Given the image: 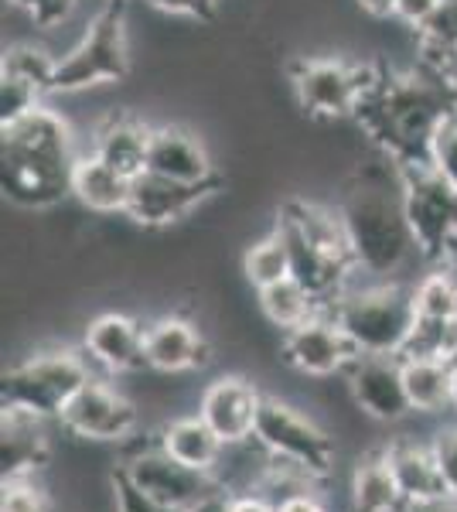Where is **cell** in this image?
Listing matches in <instances>:
<instances>
[{
	"label": "cell",
	"mask_w": 457,
	"mask_h": 512,
	"mask_svg": "<svg viewBox=\"0 0 457 512\" xmlns=\"http://www.w3.org/2000/svg\"><path fill=\"white\" fill-rule=\"evenodd\" d=\"M457 113V99L444 76L427 65L403 76H386L379 89L355 110L362 134L396 168L430 164V140L447 117Z\"/></svg>",
	"instance_id": "6da1fadb"
},
{
	"label": "cell",
	"mask_w": 457,
	"mask_h": 512,
	"mask_svg": "<svg viewBox=\"0 0 457 512\" xmlns=\"http://www.w3.org/2000/svg\"><path fill=\"white\" fill-rule=\"evenodd\" d=\"M0 164H4V195L21 209H55L72 195L79 147L65 117L48 110L45 103L7 123Z\"/></svg>",
	"instance_id": "7a4b0ae2"
},
{
	"label": "cell",
	"mask_w": 457,
	"mask_h": 512,
	"mask_svg": "<svg viewBox=\"0 0 457 512\" xmlns=\"http://www.w3.org/2000/svg\"><path fill=\"white\" fill-rule=\"evenodd\" d=\"M338 216L362 274L389 280L417 253L403 209V175L389 158H382L376 168L355 171Z\"/></svg>",
	"instance_id": "3957f363"
},
{
	"label": "cell",
	"mask_w": 457,
	"mask_h": 512,
	"mask_svg": "<svg viewBox=\"0 0 457 512\" xmlns=\"http://www.w3.org/2000/svg\"><path fill=\"white\" fill-rule=\"evenodd\" d=\"M277 229L290 253V277L304 284L328 308L352 284L355 256L348 246L342 216L335 209L290 198L277 212Z\"/></svg>",
	"instance_id": "277c9868"
},
{
	"label": "cell",
	"mask_w": 457,
	"mask_h": 512,
	"mask_svg": "<svg viewBox=\"0 0 457 512\" xmlns=\"http://www.w3.org/2000/svg\"><path fill=\"white\" fill-rule=\"evenodd\" d=\"M328 311L359 345L362 355H400L417 321L413 287L396 284V280H379L365 287L348 284L328 304Z\"/></svg>",
	"instance_id": "5b68a950"
},
{
	"label": "cell",
	"mask_w": 457,
	"mask_h": 512,
	"mask_svg": "<svg viewBox=\"0 0 457 512\" xmlns=\"http://www.w3.org/2000/svg\"><path fill=\"white\" fill-rule=\"evenodd\" d=\"M134 69L127 14L120 0H106L89 18L76 45L58 59L52 93H86L93 86H120Z\"/></svg>",
	"instance_id": "8992f818"
},
{
	"label": "cell",
	"mask_w": 457,
	"mask_h": 512,
	"mask_svg": "<svg viewBox=\"0 0 457 512\" xmlns=\"http://www.w3.org/2000/svg\"><path fill=\"white\" fill-rule=\"evenodd\" d=\"M93 379L89 355L76 349H48L18 362L0 383V407H21L38 417L58 420L69 400Z\"/></svg>",
	"instance_id": "52a82bcc"
},
{
	"label": "cell",
	"mask_w": 457,
	"mask_h": 512,
	"mask_svg": "<svg viewBox=\"0 0 457 512\" xmlns=\"http://www.w3.org/2000/svg\"><path fill=\"white\" fill-rule=\"evenodd\" d=\"M253 444L267 454V461H277L284 468H294L314 482H324L335 472V441L324 427L314 424L311 417L297 407L263 396L260 417H256Z\"/></svg>",
	"instance_id": "ba28073f"
},
{
	"label": "cell",
	"mask_w": 457,
	"mask_h": 512,
	"mask_svg": "<svg viewBox=\"0 0 457 512\" xmlns=\"http://www.w3.org/2000/svg\"><path fill=\"white\" fill-rule=\"evenodd\" d=\"M386 79L376 65L348 59H297L290 86L301 110L314 120H348Z\"/></svg>",
	"instance_id": "9c48e42d"
},
{
	"label": "cell",
	"mask_w": 457,
	"mask_h": 512,
	"mask_svg": "<svg viewBox=\"0 0 457 512\" xmlns=\"http://www.w3.org/2000/svg\"><path fill=\"white\" fill-rule=\"evenodd\" d=\"M400 175L403 209L413 243H417V256L430 267H440L457 243V192L430 164L400 168Z\"/></svg>",
	"instance_id": "30bf717a"
},
{
	"label": "cell",
	"mask_w": 457,
	"mask_h": 512,
	"mask_svg": "<svg viewBox=\"0 0 457 512\" xmlns=\"http://www.w3.org/2000/svg\"><path fill=\"white\" fill-rule=\"evenodd\" d=\"M120 468L134 478L147 495H154L157 502H164V506H171L178 512H191L202 499L226 489L215 475L195 472V468L174 461L168 451L157 448V441H154V448L130 454Z\"/></svg>",
	"instance_id": "8fae6325"
},
{
	"label": "cell",
	"mask_w": 457,
	"mask_h": 512,
	"mask_svg": "<svg viewBox=\"0 0 457 512\" xmlns=\"http://www.w3.org/2000/svg\"><path fill=\"white\" fill-rule=\"evenodd\" d=\"M280 355H284L287 366L297 369L301 376L324 379V376L348 373V366H352L362 352H359V345L345 335V328L331 318V311L324 308L311 321L284 332Z\"/></svg>",
	"instance_id": "7c38bea8"
},
{
	"label": "cell",
	"mask_w": 457,
	"mask_h": 512,
	"mask_svg": "<svg viewBox=\"0 0 457 512\" xmlns=\"http://www.w3.org/2000/svg\"><path fill=\"white\" fill-rule=\"evenodd\" d=\"M58 424H62L69 434L82 437V441H103V444L116 441L120 444L137 431L140 414L120 390H113L106 379L93 376L69 400V407L62 410Z\"/></svg>",
	"instance_id": "4fadbf2b"
},
{
	"label": "cell",
	"mask_w": 457,
	"mask_h": 512,
	"mask_svg": "<svg viewBox=\"0 0 457 512\" xmlns=\"http://www.w3.org/2000/svg\"><path fill=\"white\" fill-rule=\"evenodd\" d=\"M222 188V178L202 181V185H185V181L161 178L154 171H140L130 181V202L123 216L134 219L144 229H164L174 222L188 219L205 198H212Z\"/></svg>",
	"instance_id": "5bb4252c"
},
{
	"label": "cell",
	"mask_w": 457,
	"mask_h": 512,
	"mask_svg": "<svg viewBox=\"0 0 457 512\" xmlns=\"http://www.w3.org/2000/svg\"><path fill=\"white\" fill-rule=\"evenodd\" d=\"M348 390L355 407L379 424H396L410 417V396L403 383V359L400 355H359L348 366Z\"/></svg>",
	"instance_id": "9a60e30c"
},
{
	"label": "cell",
	"mask_w": 457,
	"mask_h": 512,
	"mask_svg": "<svg viewBox=\"0 0 457 512\" xmlns=\"http://www.w3.org/2000/svg\"><path fill=\"white\" fill-rule=\"evenodd\" d=\"M263 407V393L256 390L243 376H219L215 383L205 386L198 400V417L222 437V444H246L253 441L256 417Z\"/></svg>",
	"instance_id": "2e32d148"
},
{
	"label": "cell",
	"mask_w": 457,
	"mask_h": 512,
	"mask_svg": "<svg viewBox=\"0 0 457 512\" xmlns=\"http://www.w3.org/2000/svg\"><path fill=\"white\" fill-rule=\"evenodd\" d=\"M147 325H140L137 318L110 311L89 321L86 335H82V352L89 355V362L99 366L103 373L120 376V373H137L147 369Z\"/></svg>",
	"instance_id": "e0dca14e"
},
{
	"label": "cell",
	"mask_w": 457,
	"mask_h": 512,
	"mask_svg": "<svg viewBox=\"0 0 457 512\" xmlns=\"http://www.w3.org/2000/svg\"><path fill=\"white\" fill-rule=\"evenodd\" d=\"M52 458L48 417L21 407H0V475L4 482L35 478Z\"/></svg>",
	"instance_id": "ac0fdd59"
},
{
	"label": "cell",
	"mask_w": 457,
	"mask_h": 512,
	"mask_svg": "<svg viewBox=\"0 0 457 512\" xmlns=\"http://www.w3.org/2000/svg\"><path fill=\"white\" fill-rule=\"evenodd\" d=\"M144 349H147V369L168 373V376L195 373V369L209 366V359H212L209 338L198 332L195 321L178 318V315L154 318L151 325H147Z\"/></svg>",
	"instance_id": "d6986e66"
},
{
	"label": "cell",
	"mask_w": 457,
	"mask_h": 512,
	"mask_svg": "<svg viewBox=\"0 0 457 512\" xmlns=\"http://www.w3.org/2000/svg\"><path fill=\"white\" fill-rule=\"evenodd\" d=\"M147 171L171 181H185V185H202V181L219 178L205 144L178 123L154 127L151 147H147Z\"/></svg>",
	"instance_id": "ffe728a7"
},
{
	"label": "cell",
	"mask_w": 457,
	"mask_h": 512,
	"mask_svg": "<svg viewBox=\"0 0 457 512\" xmlns=\"http://www.w3.org/2000/svg\"><path fill=\"white\" fill-rule=\"evenodd\" d=\"M154 127L134 117L130 110L106 113L96 123L93 137H89V154H96L99 161H106L120 175L137 178L140 171H147V147H151Z\"/></svg>",
	"instance_id": "44dd1931"
},
{
	"label": "cell",
	"mask_w": 457,
	"mask_h": 512,
	"mask_svg": "<svg viewBox=\"0 0 457 512\" xmlns=\"http://www.w3.org/2000/svg\"><path fill=\"white\" fill-rule=\"evenodd\" d=\"M386 454L396 472V482H400L406 495V506H420V502H434L447 495L434 444H420L413 437H396V441L386 444Z\"/></svg>",
	"instance_id": "7402d4cb"
},
{
	"label": "cell",
	"mask_w": 457,
	"mask_h": 512,
	"mask_svg": "<svg viewBox=\"0 0 457 512\" xmlns=\"http://www.w3.org/2000/svg\"><path fill=\"white\" fill-rule=\"evenodd\" d=\"M130 181L134 178L120 175L96 154L82 151L76 161V175H72V195L79 198L82 209L96 212V216H116V212H127Z\"/></svg>",
	"instance_id": "603a6c76"
},
{
	"label": "cell",
	"mask_w": 457,
	"mask_h": 512,
	"mask_svg": "<svg viewBox=\"0 0 457 512\" xmlns=\"http://www.w3.org/2000/svg\"><path fill=\"white\" fill-rule=\"evenodd\" d=\"M157 448L168 451L181 465L195 468V472L215 475V465L222 461L226 444H222V437L195 414V417H178V420H171V424H164L161 431H157Z\"/></svg>",
	"instance_id": "cb8c5ba5"
},
{
	"label": "cell",
	"mask_w": 457,
	"mask_h": 512,
	"mask_svg": "<svg viewBox=\"0 0 457 512\" xmlns=\"http://www.w3.org/2000/svg\"><path fill=\"white\" fill-rule=\"evenodd\" d=\"M352 509L355 512H406V495L396 482L386 448L359 458L352 475Z\"/></svg>",
	"instance_id": "d4e9b609"
},
{
	"label": "cell",
	"mask_w": 457,
	"mask_h": 512,
	"mask_svg": "<svg viewBox=\"0 0 457 512\" xmlns=\"http://www.w3.org/2000/svg\"><path fill=\"white\" fill-rule=\"evenodd\" d=\"M403 383L413 414H440L444 407H451L454 396V362L403 359Z\"/></svg>",
	"instance_id": "484cf974"
},
{
	"label": "cell",
	"mask_w": 457,
	"mask_h": 512,
	"mask_svg": "<svg viewBox=\"0 0 457 512\" xmlns=\"http://www.w3.org/2000/svg\"><path fill=\"white\" fill-rule=\"evenodd\" d=\"M256 294H260L263 315H267L270 325H277L280 332H290V328L304 325V321H311L318 311H324V304L318 297L307 291L304 284H297L294 277L263 287V291H256Z\"/></svg>",
	"instance_id": "4316f807"
},
{
	"label": "cell",
	"mask_w": 457,
	"mask_h": 512,
	"mask_svg": "<svg viewBox=\"0 0 457 512\" xmlns=\"http://www.w3.org/2000/svg\"><path fill=\"white\" fill-rule=\"evenodd\" d=\"M400 355L403 359L457 362V318H420L417 315Z\"/></svg>",
	"instance_id": "83f0119b"
},
{
	"label": "cell",
	"mask_w": 457,
	"mask_h": 512,
	"mask_svg": "<svg viewBox=\"0 0 457 512\" xmlns=\"http://www.w3.org/2000/svg\"><path fill=\"white\" fill-rule=\"evenodd\" d=\"M243 274L256 291H263V287L280 284V280L290 277V253H287L284 236H280L277 229L249 246L243 256Z\"/></svg>",
	"instance_id": "f1b7e54d"
},
{
	"label": "cell",
	"mask_w": 457,
	"mask_h": 512,
	"mask_svg": "<svg viewBox=\"0 0 457 512\" xmlns=\"http://www.w3.org/2000/svg\"><path fill=\"white\" fill-rule=\"evenodd\" d=\"M55 69H58V59L45 45H38V41H18V45H11L4 52V65H0V72L31 82V86H38L45 96L52 93Z\"/></svg>",
	"instance_id": "f546056e"
},
{
	"label": "cell",
	"mask_w": 457,
	"mask_h": 512,
	"mask_svg": "<svg viewBox=\"0 0 457 512\" xmlns=\"http://www.w3.org/2000/svg\"><path fill=\"white\" fill-rule=\"evenodd\" d=\"M413 308L420 318H457V284L444 267H434L413 287Z\"/></svg>",
	"instance_id": "4dcf8cb0"
},
{
	"label": "cell",
	"mask_w": 457,
	"mask_h": 512,
	"mask_svg": "<svg viewBox=\"0 0 457 512\" xmlns=\"http://www.w3.org/2000/svg\"><path fill=\"white\" fill-rule=\"evenodd\" d=\"M41 99H45V93H41L38 86L0 72V127L21 120L24 113H31L35 106H41Z\"/></svg>",
	"instance_id": "1f68e13d"
},
{
	"label": "cell",
	"mask_w": 457,
	"mask_h": 512,
	"mask_svg": "<svg viewBox=\"0 0 457 512\" xmlns=\"http://www.w3.org/2000/svg\"><path fill=\"white\" fill-rule=\"evenodd\" d=\"M430 168L457 192V113L440 123L430 140Z\"/></svg>",
	"instance_id": "d6a6232c"
},
{
	"label": "cell",
	"mask_w": 457,
	"mask_h": 512,
	"mask_svg": "<svg viewBox=\"0 0 457 512\" xmlns=\"http://www.w3.org/2000/svg\"><path fill=\"white\" fill-rule=\"evenodd\" d=\"M11 4L31 21L35 31H55L79 11L82 0H11Z\"/></svg>",
	"instance_id": "836d02e7"
},
{
	"label": "cell",
	"mask_w": 457,
	"mask_h": 512,
	"mask_svg": "<svg viewBox=\"0 0 457 512\" xmlns=\"http://www.w3.org/2000/svg\"><path fill=\"white\" fill-rule=\"evenodd\" d=\"M110 485H113L116 512H178V509L164 506V502H157L154 495H147L123 468H116L110 475Z\"/></svg>",
	"instance_id": "e575fe53"
},
{
	"label": "cell",
	"mask_w": 457,
	"mask_h": 512,
	"mask_svg": "<svg viewBox=\"0 0 457 512\" xmlns=\"http://www.w3.org/2000/svg\"><path fill=\"white\" fill-rule=\"evenodd\" d=\"M0 512H52V502L35 478H18V482H4L0 495Z\"/></svg>",
	"instance_id": "d590c367"
},
{
	"label": "cell",
	"mask_w": 457,
	"mask_h": 512,
	"mask_svg": "<svg viewBox=\"0 0 457 512\" xmlns=\"http://www.w3.org/2000/svg\"><path fill=\"white\" fill-rule=\"evenodd\" d=\"M434 451H437V461H440V475H444V485H447V495L457 499V424L454 427H444L434 441Z\"/></svg>",
	"instance_id": "8d00e7d4"
},
{
	"label": "cell",
	"mask_w": 457,
	"mask_h": 512,
	"mask_svg": "<svg viewBox=\"0 0 457 512\" xmlns=\"http://www.w3.org/2000/svg\"><path fill=\"white\" fill-rule=\"evenodd\" d=\"M444 0H396V21H403L406 28L420 31L423 24L434 18V11Z\"/></svg>",
	"instance_id": "74e56055"
},
{
	"label": "cell",
	"mask_w": 457,
	"mask_h": 512,
	"mask_svg": "<svg viewBox=\"0 0 457 512\" xmlns=\"http://www.w3.org/2000/svg\"><path fill=\"white\" fill-rule=\"evenodd\" d=\"M226 512H277V502H270L260 492H246V495H229Z\"/></svg>",
	"instance_id": "f35d334b"
},
{
	"label": "cell",
	"mask_w": 457,
	"mask_h": 512,
	"mask_svg": "<svg viewBox=\"0 0 457 512\" xmlns=\"http://www.w3.org/2000/svg\"><path fill=\"white\" fill-rule=\"evenodd\" d=\"M154 11L168 14V18H191V21H202L198 14V0H147Z\"/></svg>",
	"instance_id": "ab89813d"
},
{
	"label": "cell",
	"mask_w": 457,
	"mask_h": 512,
	"mask_svg": "<svg viewBox=\"0 0 457 512\" xmlns=\"http://www.w3.org/2000/svg\"><path fill=\"white\" fill-rule=\"evenodd\" d=\"M277 512H324V506L314 492H294L277 502Z\"/></svg>",
	"instance_id": "60d3db41"
},
{
	"label": "cell",
	"mask_w": 457,
	"mask_h": 512,
	"mask_svg": "<svg viewBox=\"0 0 457 512\" xmlns=\"http://www.w3.org/2000/svg\"><path fill=\"white\" fill-rule=\"evenodd\" d=\"M359 11L372 21H389L396 18V0H355Z\"/></svg>",
	"instance_id": "b9f144b4"
},
{
	"label": "cell",
	"mask_w": 457,
	"mask_h": 512,
	"mask_svg": "<svg viewBox=\"0 0 457 512\" xmlns=\"http://www.w3.org/2000/svg\"><path fill=\"white\" fill-rule=\"evenodd\" d=\"M406 512H457V499H451V495H444V499H434V502L406 506Z\"/></svg>",
	"instance_id": "7bdbcfd3"
},
{
	"label": "cell",
	"mask_w": 457,
	"mask_h": 512,
	"mask_svg": "<svg viewBox=\"0 0 457 512\" xmlns=\"http://www.w3.org/2000/svg\"><path fill=\"white\" fill-rule=\"evenodd\" d=\"M226 506H229V492L222 489V492L209 495V499H202L191 512H226Z\"/></svg>",
	"instance_id": "ee69618b"
},
{
	"label": "cell",
	"mask_w": 457,
	"mask_h": 512,
	"mask_svg": "<svg viewBox=\"0 0 457 512\" xmlns=\"http://www.w3.org/2000/svg\"><path fill=\"white\" fill-rule=\"evenodd\" d=\"M444 82L451 86V93H454V99H457V52L451 55V62L444 65Z\"/></svg>",
	"instance_id": "f6af8a7d"
},
{
	"label": "cell",
	"mask_w": 457,
	"mask_h": 512,
	"mask_svg": "<svg viewBox=\"0 0 457 512\" xmlns=\"http://www.w3.org/2000/svg\"><path fill=\"white\" fill-rule=\"evenodd\" d=\"M222 7V0H198V14H202V21L215 18V11Z\"/></svg>",
	"instance_id": "bcb514c9"
},
{
	"label": "cell",
	"mask_w": 457,
	"mask_h": 512,
	"mask_svg": "<svg viewBox=\"0 0 457 512\" xmlns=\"http://www.w3.org/2000/svg\"><path fill=\"white\" fill-rule=\"evenodd\" d=\"M440 267H444V270H447V274H451V277H454V284H457V243H454V250H451V253H447V260H444V263H440Z\"/></svg>",
	"instance_id": "7dc6e473"
},
{
	"label": "cell",
	"mask_w": 457,
	"mask_h": 512,
	"mask_svg": "<svg viewBox=\"0 0 457 512\" xmlns=\"http://www.w3.org/2000/svg\"><path fill=\"white\" fill-rule=\"evenodd\" d=\"M451 407L457 410V362H454V396H451Z\"/></svg>",
	"instance_id": "c3c4849f"
}]
</instances>
